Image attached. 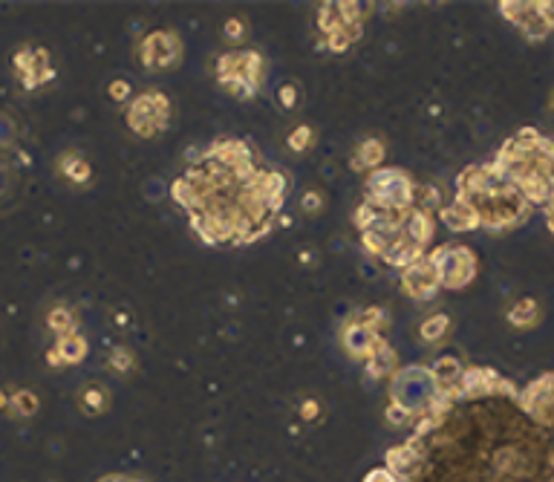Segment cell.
<instances>
[{
  "label": "cell",
  "instance_id": "obj_2",
  "mask_svg": "<svg viewBox=\"0 0 554 482\" xmlns=\"http://www.w3.org/2000/svg\"><path fill=\"white\" fill-rule=\"evenodd\" d=\"M364 194H367L364 202H370V206L382 208V211H407V208H413V202H416V185L404 170L378 168L367 177Z\"/></svg>",
  "mask_w": 554,
  "mask_h": 482
},
{
  "label": "cell",
  "instance_id": "obj_28",
  "mask_svg": "<svg viewBox=\"0 0 554 482\" xmlns=\"http://www.w3.org/2000/svg\"><path fill=\"white\" fill-rule=\"evenodd\" d=\"M326 206V197L318 191V188H309L304 191V197H300V211L309 214V217H318Z\"/></svg>",
  "mask_w": 554,
  "mask_h": 482
},
{
  "label": "cell",
  "instance_id": "obj_21",
  "mask_svg": "<svg viewBox=\"0 0 554 482\" xmlns=\"http://www.w3.org/2000/svg\"><path fill=\"white\" fill-rule=\"evenodd\" d=\"M315 139H318V133H315V128H309V124H295V128L289 130L287 136V145L292 153H306L315 148Z\"/></svg>",
  "mask_w": 554,
  "mask_h": 482
},
{
  "label": "cell",
  "instance_id": "obj_18",
  "mask_svg": "<svg viewBox=\"0 0 554 482\" xmlns=\"http://www.w3.org/2000/svg\"><path fill=\"white\" fill-rule=\"evenodd\" d=\"M58 170L61 177H67L73 185H87L92 179V168L84 157H78V153H64L58 162Z\"/></svg>",
  "mask_w": 554,
  "mask_h": 482
},
{
  "label": "cell",
  "instance_id": "obj_23",
  "mask_svg": "<svg viewBox=\"0 0 554 482\" xmlns=\"http://www.w3.org/2000/svg\"><path fill=\"white\" fill-rule=\"evenodd\" d=\"M78 401L87 413H102L107 408V390L102 384H87L82 393H78Z\"/></svg>",
  "mask_w": 554,
  "mask_h": 482
},
{
  "label": "cell",
  "instance_id": "obj_24",
  "mask_svg": "<svg viewBox=\"0 0 554 482\" xmlns=\"http://www.w3.org/2000/svg\"><path fill=\"white\" fill-rule=\"evenodd\" d=\"M318 29H321V35H332V33H338V29H344V18H341V9L338 4H324L318 9Z\"/></svg>",
  "mask_w": 554,
  "mask_h": 482
},
{
  "label": "cell",
  "instance_id": "obj_6",
  "mask_svg": "<svg viewBox=\"0 0 554 482\" xmlns=\"http://www.w3.org/2000/svg\"><path fill=\"white\" fill-rule=\"evenodd\" d=\"M402 289L407 298H413L419 304L424 301H433L436 298V292L442 289L439 284V272L433 266V260L431 257H419L416 263H410L407 269H402Z\"/></svg>",
  "mask_w": 554,
  "mask_h": 482
},
{
  "label": "cell",
  "instance_id": "obj_22",
  "mask_svg": "<svg viewBox=\"0 0 554 482\" xmlns=\"http://www.w3.org/2000/svg\"><path fill=\"white\" fill-rule=\"evenodd\" d=\"M353 321L382 335V330H387V323H390V315L384 313L382 306H367V309H361L358 315H353Z\"/></svg>",
  "mask_w": 554,
  "mask_h": 482
},
{
  "label": "cell",
  "instance_id": "obj_5",
  "mask_svg": "<svg viewBox=\"0 0 554 482\" xmlns=\"http://www.w3.org/2000/svg\"><path fill=\"white\" fill-rule=\"evenodd\" d=\"M182 58V38L173 29H160V33L145 35L139 46V61L145 70H170Z\"/></svg>",
  "mask_w": 554,
  "mask_h": 482
},
{
  "label": "cell",
  "instance_id": "obj_29",
  "mask_svg": "<svg viewBox=\"0 0 554 482\" xmlns=\"http://www.w3.org/2000/svg\"><path fill=\"white\" fill-rule=\"evenodd\" d=\"M277 101H280L283 111H295L297 101H300V87H297L295 82L280 84V90H277Z\"/></svg>",
  "mask_w": 554,
  "mask_h": 482
},
{
  "label": "cell",
  "instance_id": "obj_19",
  "mask_svg": "<svg viewBox=\"0 0 554 482\" xmlns=\"http://www.w3.org/2000/svg\"><path fill=\"white\" fill-rule=\"evenodd\" d=\"M395 364H399V359H395L393 347L387 344V341H382V344L375 347V352L367 359V372L373 379H382V376H390Z\"/></svg>",
  "mask_w": 554,
  "mask_h": 482
},
{
  "label": "cell",
  "instance_id": "obj_34",
  "mask_svg": "<svg viewBox=\"0 0 554 482\" xmlns=\"http://www.w3.org/2000/svg\"><path fill=\"white\" fill-rule=\"evenodd\" d=\"M367 482H390V479H387V474H384V471H378V474H373Z\"/></svg>",
  "mask_w": 554,
  "mask_h": 482
},
{
  "label": "cell",
  "instance_id": "obj_33",
  "mask_svg": "<svg viewBox=\"0 0 554 482\" xmlns=\"http://www.w3.org/2000/svg\"><path fill=\"white\" fill-rule=\"evenodd\" d=\"M318 410H321L318 401H312V399L300 404V413H304V419H315V416H318Z\"/></svg>",
  "mask_w": 554,
  "mask_h": 482
},
{
  "label": "cell",
  "instance_id": "obj_4",
  "mask_svg": "<svg viewBox=\"0 0 554 482\" xmlns=\"http://www.w3.org/2000/svg\"><path fill=\"white\" fill-rule=\"evenodd\" d=\"M427 257L433 260V266L439 272V284L445 289H462L477 277V257L465 246H456V243L442 246V248H433Z\"/></svg>",
  "mask_w": 554,
  "mask_h": 482
},
{
  "label": "cell",
  "instance_id": "obj_1",
  "mask_svg": "<svg viewBox=\"0 0 554 482\" xmlns=\"http://www.w3.org/2000/svg\"><path fill=\"white\" fill-rule=\"evenodd\" d=\"M266 79V61L255 50H234L217 58V82L228 96L248 101L258 96Z\"/></svg>",
  "mask_w": 554,
  "mask_h": 482
},
{
  "label": "cell",
  "instance_id": "obj_12",
  "mask_svg": "<svg viewBox=\"0 0 554 482\" xmlns=\"http://www.w3.org/2000/svg\"><path fill=\"white\" fill-rule=\"evenodd\" d=\"M439 220L445 223L451 231H473V228H480L477 211H473V206H471L468 199H462V197H456L451 206L439 208Z\"/></svg>",
  "mask_w": 554,
  "mask_h": 482
},
{
  "label": "cell",
  "instance_id": "obj_8",
  "mask_svg": "<svg viewBox=\"0 0 554 482\" xmlns=\"http://www.w3.org/2000/svg\"><path fill=\"white\" fill-rule=\"evenodd\" d=\"M248 182L260 191V197L266 199V206L272 208L275 214L283 208V202H287V191H289V179L283 177L280 170H263V168H258L255 177H251Z\"/></svg>",
  "mask_w": 554,
  "mask_h": 482
},
{
  "label": "cell",
  "instance_id": "obj_32",
  "mask_svg": "<svg viewBox=\"0 0 554 482\" xmlns=\"http://www.w3.org/2000/svg\"><path fill=\"white\" fill-rule=\"evenodd\" d=\"M537 12H540V18L549 29H554V4H537Z\"/></svg>",
  "mask_w": 554,
  "mask_h": 482
},
{
  "label": "cell",
  "instance_id": "obj_27",
  "mask_svg": "<svg viewBox=\"0 0 554 482\" xmlns=\"http://www.w3.org/2000/svg\"><path fill=\"white\" fill-rule=\"evenodd\" d=\"M378 220H382V208L370 206V202H361L358 211H355V217H353V223H355V228H358V231H367V228H373Z\"/></svg>",
  "mask_w": 554,
  "mask_h": 482
},
{
  "label": "cell",
  "instance_id": "obj_15",
  "mask_svg": "<svg viewBox=\"0 0 554 482\" xmlns=\"http://www.w3.org/2000/svg\"><path fill=\"white\" fill-rule=\"evenodd\" d=\"M419 257H424V248L416 246V243H410L407 237H395L390 243V248L382 255V260L387 263V266H395V269H407L410 263H416Z\"/></svg>",
  "mask_w": 554,
  "mask_h": 482
},
{
  "label": "cell",
  "instance_id": "obj_11",
  "mask_svg": "<svg viewBox=\"0 0 554 482\" xmlns=\"http://www.w3.org/2000/svg\"><path fill=\"white\" fill-rule=\"evenodd\" d=\"M500 12L511 24H517L529 38H543L549 33V26L543 24L540 12H537V4H500Z\"/></svg>",
  "mask_w": 554,
  "mask_h": 482
},
{
  "label": "cell",
  "instance_id": "obj_25",
  "mask_svg": "<svg viewBox=\"0 0 554 482\" xmlns=\"http://www.w3.org/2000/svg\"><path fill=\"white\" fill-rule=\"evenodd\" d=\"M50 330H53L58 338L73 335V333H75V315L70 313L67 306H55L53 313H50Z\"/></svg>",
  "mask_w": 554,
  "mask_h": 482
},
{
  "label": "cell",
  "instance_id": "obj_26",
  "mask_svg": "<svg viewBox=\"0 0 554 482\" xmlns=\"http://www.w3.org/2000/svg\"><path fill=\"white\" fill-rule=\"evenodd\" d=\"M107 367L119 372V376H128V372L136 370V355L131 347H116L113 352H110V359H107Z\"/></svg>",
  "mask_w": 554,
  "mask_h": 482
},
{
  "label": "cell",
  "instance_id": "obj_7",
  "mask_svg": "<svg viewBox=\"0 0 554 482\" xmlns=\"http://www.w3.org/2000/svg\"><path fill=\"white\" fill-rule=\"evenodd\" d=\"M15 67L21 72V82L35 90L41 84H46L53 79V67H50V58H46L44 50H21L18 58H15Z\"/></svg>",
  "mask_w": 554,
  "mask_h": 482
},
{
  "label": "cell",
  "instance_id": "obj_30",
  "mask_svg": "<svg viewBox=\"0 0 554 482\" xmlns=\"http://www.w3.org/2000/svg\"><path fill=\"white\" fill-rule=\"evenodd\" d=\"M107 92H110V99H113V101L124 104V101H131V96H133V87H131V82L116 79V82H110Z\"/></svg>",
  "mask_w": 554,
  "mask_h": 482
},
{
  "label": "cell",
  "instance_id": "obj_20",
  "mask_svg": "<svg viewBox=\"0 0 554 482\" xmlns=\"http://www.w3.org/2000/svg\"><path fill=\"white\" fill-rule=\"evenodd\" d=\"M361 35H364V26H344V29H338V33L326 35L324 46H326L329 53H346Z\"/></svg>",
  "mask_w": 554,
  "mask_h": 482
},
{
  "label": "cell",
  "instance_id": "obj_17",
  "mask_svg": "<svg viewBox=\"0 0 554 482\" xmlns=\"http://www.w3.org/2000/svg\"><path fill=\"white\" fill-rule=\"evenodd\" d=\"M509 323L517 326V330H531V326L540 323V304H537L534 298H520L511 306Z\"/></svg>",
  "mask_w": 554,
  "mask_h": 482
},
{
  "label": "cell",
  "instance_id": "obj_14",
  "mask_svg": "<svg viewBox=\"0 0 554 482\" xmlns=\"http://www.w3.org/2000/svg\"><path fill=\"white\" fill-rule=\"evenodd\" d=\"M384 159H387V148H384L382 139H364V142L355 148L350 165H353V170H370L373 174V170L384 165Z\"/></svg>",
  "mask_w": 554,
  "mask_h": 482
},
{
  "label": "cell",
  "instance_id": "obj_31",
  "mask_svg": "<svg viewBox=\"0 0 554 482\" xmlns=\"http://www.w3.org/2000/svg\"><path fill=\"white\" fill-rule=\"evenodd\" d=\"M246 35H248V29H246V21H243V18H228V21H226V38H228L231 43H240Z\"/></svg>",
  "mask_w": 554,
  "mask_h": 482
},
{
  "label": "cell",
  "instance_id": "obj_13",
  "mask_svg": "<svg viewBox=\"0 0 554 482\" xmlns=\"http://www.w3.org/2000/svg\"><path fill=\"white\" fill-rule=\"evenodd\" d=\"M84 355H87V338L73 333V335L58 338V344L50 350V364H55V367L78 364V362H84Z\"/></svg>",
  "mask_w": 554,
  "mask_h": 482
},
{
  "label": "cell",
  "instance_id": "obj_3",
  "mask_svg": "<svg viewBox=\"0 0 554 482\" xmlns=\"http://www.w3.org/2000/svg\"><path fill=\"white\" fill-rule=\"evenodd\" d=\"M168 119H170V101L160 90H148V92H141V96L131 99L128 113H124L128 128L141 139L160 136L168 128Z\"/></svg>",
  "mask_w": 554,
  "mask_h": 482
},
{
  "label": "cell",
  "instance_id": "obj_9",
  "mask_svg": "<svg viewBox=\"0 0 554 482\" xmlns=\"http://www.w3.org/2000/svg\"><path fill=\"white\" fill-rule=\"evenodd\" d=\"M341 341H344V350L353 355V359H364L367 362L370 355L375 352V347L382 344V335L378 333H373V330H367V326H361V323H355L353 318L346 321V326H344V333H341Z\"/></svg>",
  "mask_w": 554,
  "mask_h": 482
},
{
  "label": "cell",
  "instance_id": "obj_16",
  "mask_svg": "<svg viewBox=\"0 0 554 482\" xmlns=\"http://www.w3.org/2000/svg\"><path fill=\"white\" fill-rule=\"evenodd\" d=\"M448 333H451V315H445V313H433L419 323V341L427 347L439 344Z\"/></svg>",
  "mask_w": 554,
  "mask_h": 482
},
{
  "label": "cell",
  "instance_id": "obj_10",
  "mask_svg": "<svg viewBox=\"0 0 554 482\" xmlns=\"http://www.w3.org/2000/svg\"><path fill=\"white\" fill-rule=\"evenodd\" d=\"M433 231H436V220H433L431 211H424L419 206L404 211V217H402V237H407L410 243H416V246L424 248L427 243L433 240Z\"/></svg>",
  "mask_w": 554,
  "mask_h": 482
}]
</instances>
